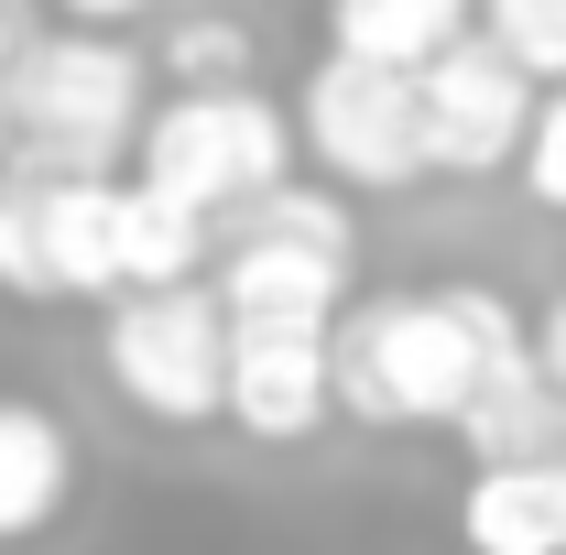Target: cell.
I'll return each mask as SVG.
<instances>
[{
  "mask_svg": "<svg viewBox=\"0 0 566 555\" xmlns=\"http://www.w3.org/2000/svg\"><path fill=\"white\" fill-rule=\"evenodd\" d=\"M523 348L534 338H523V316L491 283H436V294L338 305L327 381H338V415H359V425H458L469 392Z\"/></svg>",
  "mask_w": 566,
  "mask_h": 555,
  "instance_id": "cell-1",
  "label": "cell"
},
{
  "mask_svg": "<svg viewBox=\"0 0 566 555\" xmlns=\"http://www.w3.org/2000/svg\"><path fill=\"white\" fill-rule=\"evenodd\" d=\"M0 121L44 175H98L120 142H142V55L76 22L55 44H22L0 76Z\"/></svg>",
  "mask_w": 566,
  "mask_h": 555,
  "instance_id": "cell-2",
  "label": "cell"
},
{
  "mask_svg": "<svg viewBox=\"0 0 566 555\" xmlns=\"http://www.w3.org/2000/svg\"><path fill=\"white\" fill-rule=\"evenodd\" d=\"M229 251H218V305L229 316H305V327H338L349 305V208L327 186H262L251 208H229Z\"/></svg>",
  "mask_w": 566,
  "mask_h": 555,
  "instance_id": "cell-3",
  "label": "cell"
},
{
  "mask_svg": "<svg viewBox=\"0 0 566 555\" xmlns=\"http://www.w3.org/2000/svg\"><path fill=\"white\" fill-rule=\"evenodd\" d=\"M98 359H109L120 404L153 425L229 415V305H218V283H132L109 305Z\"/></svg>",
  "mask_w": 566,
  "mask_h": 555,
  "instance_id": "cell-4",
  "label": "cell"
},
{
  "mask_svg": "<svg viewBox=\"0 0 566 555\" xmlns=\"http://www.w3.org/2000/svg\"><path fill=\"white\" fill-rule=\"evenodd\" d=\"M132 153H142V186L229 218V208H251L262 186L294 175V121L273 98H251V87H175Z\"/></svg>",
  "mask_w": 566,
  "mask_h": 555,
  "instance_id": "cell-5",
  "label": "cell"
},
{
  "mask_svg": "<svg viewBox=\"0 0 566 555\" xmlns=\"http://www.w3.org/2000/svg\"><path fill=\"white\" fill-rule=\"evenodd\" d=\"M294 142L338 175V186H415L436 175V153H424V87L415 66H370V55H316V76L294 87Z\"/></svg>",
  "mask_w": 566,
  "mask_h": 555,
  "instance_id": "cell-6",
  "label": "cell"
},
{
  "mask_svg": "<svg viewBox=\"0 0 566 555\" xmlns=\"http://www.w3.org/2000/svg\"><path fill=\"white\" fill-rule=\"evenodd\" d=\"M0 294L66 305L120 294V186L109 175H0Z\"/></svg>",
  "mask_w": 566,
  "mask_h": 555,
  "instance_id": "cell-7",
  "label": "cell"
},
{
  "mask_svg": "<svg viewBox=\"0 0 566 555\" xmlns=\"http://www.w3.org/2000/svg\"><path fill=\"white\" fill-rule=\"evenodd\" d=\"M415 87H424V153H436V175H501V164H523L534 76L512 66L491 33H458L436 66H415Z\"/></svg>",
  "mask_w": 566,
  "mask_h": 555,
  "instance_id": "cell-8",
  "label": "cell"
},
{
  "mask_svg": "<svg viewBox=\"0 0 566 555\" xmlns=\"http://www.w3.org/2000/svg\"><path fill=\"white\" fill-rule=\"evenodd\" d=\"M338 415V381H327V327L305 316H229V425L294 447Z\"/></svg>",
  "mask_w": 566,
  "mask_h": 555,
  "instance_id": "cell-9",
  "label": "cell"
},
{
  "mask_svg": "<svg viewBox=\"0 0 566 555\" xmlns=\"http://www.w3.org/2000/svg\"><path fill=\"white\" fill-rule=\"evenodd\" d=\"M458 545L469 555H566L556 458H480L458 490Z\"/></svg>",
  "mask_w": 566,
  "mask_h": 555,
  "instance_id": "cell-10",
  "label": "cell"
},
{
  "mask_svg": "<svg viewBox=\"0 0 566 555\" xmlns=\"http://www.w3.org/2000/svg\"><path fill=\"white\" fill-rule=\"evenodd\" d=\"M76 490V436L44 404H11L0 392V545H33Z\"/></svg>",
  "mask_w": 566,
  "mask_h": 555,
  "instance_id": "cell-11",
  "label": "cell"
},
{
  "mask_svg": "<svg viewBox=\"0 0 566 555\" xmlns=\"http://www.w3.org/2000/svg\"><path fill=\"white\" fill-rule=\"evenodd\" d=\"M458 447L469 458H556L566 447V392L556 370L523 348V359H501L491 381L469 392V415H458Z\"/></svg>",
  "mask_w": 566,
  "mask_h": 555,
  "instance_id": "cell-12",
  "label": "cell"
},
{
  "mask_svg": "<svg viewBox=\"0 0 566 555\" xmlns=\"http://www.w3.org/2000/svg\"><path fill=\"white\" fill-rule=\"evenodd\" d=\"M480 0H327V44L370 55V66H436L469 33Z\"/></svg>",
  "mask_w": 566,
  "mask_h": 555,
  "instance_id": "cell-13",
  "label": "cell"
},
{
  "mask_svg": "<svg viewBox=\"0 0 566 555\" xmlns=\"http://www.w3.org/2000/svg\"><path fill=\"white\" fill-rule=\"evenodd\" d=\"M208 262V208H186V197H164V186H120V294L132 283H197Z\"/></svg>",
  "mask_w": 566,
  "mask_h": 555,
  "instance_id": "cell-14",
  "label": "cell"
},
{
  "mask_svg": "<svg viewBox=\"0 0 566 555\" xmlns=\"http://www.w3.org/2000/svg\"><path fill=\"white\" fill-rule=\"evenodd\" d=\"M480 33L523 76H545V87L566 76V0H480Z\"/></svg>",
  "mask_w": 566,
  "mask_h": 555,
  "instance_id": "cell-15",
  "label": "cell"
},
{
  "mask_svg": "<svg viewBox=\"0 0 566 555\" xmlns=\"http://www.w3.org/2000/svg\"><path fill=\"white\" fill-rule=\"evenodd\" d=\"M164 66H175V87H251V33L240 22H175V44H164Z\"/></svg>",
  "mask_w": 566,
  "mask_h": 555,
  "instance_id": "cell-16",
  "label": "cell"
},
{
  "mask_svg": "<svg viewBox=\"0 0 566 555\" xmlns=\"http://www.w3.org/2000/svg\"><path fill=\"white\" fill-rule=\"evenodd\" d=\"M523 186H534V208H566V76L534 98V132H523Z\"/></svg>",
  "mask_w": 566,
  "mask_h": 555,
  "instance_id": "cell-17",
  "label": "cell"
},
{
  "mask_svg": "<svg viewBox=\"0 0 566 555\" xmlns=\"http://www.w3.org/2000/svg\"><path fill=\"white\" fill-rule=\"evenodd\" d=\"M534 359L556 370V392H566V294H556V305H545V327H534Z\"/></svg>",
  "mask_w": 566,
  "mask_h": 555,
  "instance_id": "cell-18",
  "label": "cell"
},
{
  "mask_svg": "<svg viewBox=\"0 0 566 555\" xmlns=\"http://www.w3.org/2000/svg\"><path fill=\"white\" fill-rule=\"evenodd\" d=\"M55 11H66V22H98V33H109V22H142L153 0H55Z\"/></svg>",
  "mask_w": 566,
  "mask_h": 555,
  "instance_id": "cell-19",
  "label": "cell"
},
{
  "mask_svg": "<svg viewBox=\"0 0 566 555\" xmlns=\"http://www.w3.org/2000/svg\"><path fill=\"white\" fill-rule=\"evenodd\" d=\"M11 55H22V33H11V0H0V76H11Z\"/></svg>",
  "mask_w": 566,
  "mask_h": 555,
  "instance_id": "cell-20",
  "label": "cell"
},
{
  "mask_svg": "<svg viewBox=\"0 0 566 555\" xmlns=\"http://www.w3.org/2000/svg\"><path fill=\"white\" fill-rule=\"evenodd\" d=\"M556 501H566V447H556Z\"/></svg>",
  "mask_w": 566,
  "mask_h": 555,
  "instance_id": "cell-21",
  "label": "cell"
}]
</instances>
